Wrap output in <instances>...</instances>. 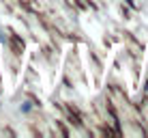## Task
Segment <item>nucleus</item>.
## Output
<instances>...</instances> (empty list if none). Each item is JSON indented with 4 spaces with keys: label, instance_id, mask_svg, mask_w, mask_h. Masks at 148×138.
Masks as SVG:
<instances>
[{
    "label": "nucleus",
    "instance_id": "f03ea898",
    "mask_svg": "<svg viewBox=\"0 0 148 138\" xmlns=\"http://www.w3.org/2000/svg\"><path fill=\"white\" fill-rule=\"evenodd\" d=\"M4 41H7V35H4V30H2V28H0V45H2Z\"/></svg>",
    "mask_w": 148,
    "mask_h": 138
},
{
    "label": "nucleus",
    "instance_id": "f257e3e1",
    "mask_svg": "<svg viewBox=\"0 0 148 138\" xmlns=\"http://www.w3.org/2000/svg\"><path fill=\"white\" fill-rule=\"evenodd\" d=\"M19 110H22L24 114H28V112L32 110V106H30V101H24V104H22V108H19Z\"/></svg>",
    "mask_w": 148,
    "mask_h": 138
}]
</instances>
